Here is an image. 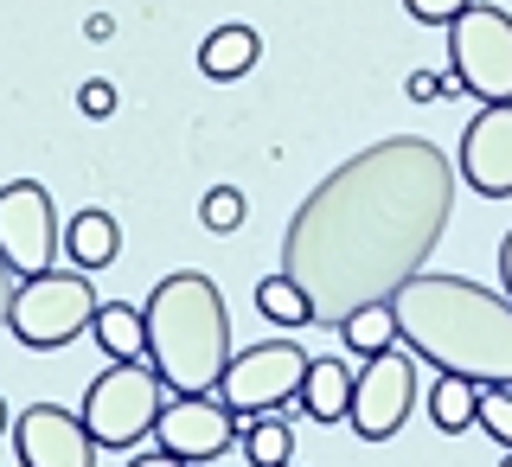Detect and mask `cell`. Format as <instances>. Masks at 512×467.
<instances>
[{
  "mask_svg": "<svg viewBox=\"0 0 512 467\" xmlns=\"http://www.w3.org/2000/svg\"><path fill=\"white\" fill-rule=\"evenodd\" d=\"M455 212V160L423 135H391L340 160L282 231V276L308 295L314 327L340 333L391 301L436 256Z\"/></svg>",
  "mask_w": 512,
  "mask_h": 467,
  "instance_id": "obj_1",
  "label": "cell"
},
{
  "mask_svg": "<svg viewBox=\"0 0 512 467\" xmlns=\"http://www.w3.org/2000/svg\"><path fill=\"white\" fill-rule=\"evenodd\" d=\"M397 333L423 365L455 372L468 384H506L512 391V301L468 276H410L391 295Z\"/></svg>",
  "mask_w": 512,
  "mask_h": 467,
  "instance_id": "obj_2",
  "label": "cell"
},
{
  "mask_svg": "<svg viewBox=\"0 0 512 467\" xmlns=\"http://www.w3.org/2000/svg\"><path fill=\"white\" fill-rule=\"evenodd\" d=\"M141 314H148V359L160 384L173 397L218 391L224 365H231V308H224L218 282L199 269H173L154 282Z\"/></svg>",
  "mask_w": 512,
  "mask_h": 467,
  "instance_id": "obj_3",
  "label": "cell"
},
{
  "mask_svg": "<svg viewBox=\"0 0 512 467\" xmlns=\"http://www.w3.org/2000/svg\"><path fill=\"white\" fill-rule=\"evenodd\" d=\"M160 410H167V384L148 359H116L84 391V429L96 448H135L141 436H154Z\"/></svg>",
  "mask_w": 512,
  "mask_h": 467,
  "instance_id": "obj_4",
  "label": "cell"
},
{
  "mask_svg": "<svg viewBox=\"0 0 512 467\" xmlns=\"http://www.w3.org/2000/svg\"><path fill=\"white\" fill-rule=\"evenodd\" d=\"M96 314H103V301H96V288L84 276L45 269V276L20 282L13 314H7V333L20 346H32V352H58V346L84 340V333H96Z\"/></svg>",
  "mask_w": 512,
  "mask_h": 467,
  "instance_id": "obj_5",
  "label": "cell"
},
{
  "mask_svg": "<svg viewBox=\"0 0 512 467\" xmlns=\"http://www.w3.org/2000/svg\"><path fill=\"white\" fill-rule=\"evenodd\" d=\"M308 352L288 340H263L250 352H231L218 378V397L231 404L237 423H256V416H282L288 404H301V384H308Z\"/></svg>",
  "mask_w": 512,
  "mask_h": 467,
  "instance_id": "obj_6",
  "label": "cell"
},
{
  "mask_svg": "<svg viewBox=\"0 0 512 467\" xmlns=\"http://www.w3.org/2000/svg\"><path fill=\"white\" fill-rule=\"evenodd\" d=\"M448 77L474 103H512V13L506 7H474L448 26Z\"/></svg>",
  "mask_w": 512,
  "mask_h": 467,
  "instance_id": "obj_7",
  "label": "cell"
},
{
  "mask_svg": "<svg viewBox=\"0 0 512 467\" xmlns=\"http://www.w3.org/2000/svg\"><path fill=\"white\" fill-rule=\"evenodd\" d=\"M64 244V224H58V205L39 180H13L0 186V256L26 276H45L52 256Z\"/></svg>",
  "mask_w": 512,
  "mask_h": 467,
  "instance_id": "obj_8",
  "label": "cell"
},
{
  "mask_svg": "<svg viewBox=\"0 0 512 467\" xmlns=\"http://www.w3.org/2000/svg\"><path fill=\"white\" fill-rule=\"evenodd\" d=\"M410 404H416V352L391 346V352H378V359H365L346 423L359 429L365 442H391L397 429L410 423Z\"/></svg>",
  "mask_w": 512,
  "mask_h": 467,
  "instance_id": "obj_9",
  "label": "cell"
},
{
  "mask_svg": "<svg viewBox=\"0 0 512 467\" xmlns=\"http://www.w3.org/2000/svg\"><path fill=\"white\" fill-rule=\"evenodd\" d=\"M237 442H244L237 436V416L218 391L167 397V410H160V423H154V448H167L173 461H218V455H231Z\"/></svg>",
  "mask_w": 512,
  "mask_h": 467,
  "instance_id": "obj_10",
  "label": "cell"
},
{
  "mask_svg": "<svg viewBox=\"0 0 512 467\" xmlns=\"http://www.w3.org/2000/svg\"><path fill=\"white\" fill-rule=\"evenodd\" d=\"M13 448H20V467H96V436L84 429V416H71L58 404L20 410Z\"/></svg>",
  "mask_w": 512,
  "mask_h": 467,
  "instance_id": "obj_11",
  "label": "cell"
},
{
  "mask_svg": "<svg viewBox=\"0 0 512 467\" xmlns=\"http://www.w3.org/2000/svg\"><path fill=\"white\" fill-rule=\"evenodd\" d=\"M461 180L480 199H512V103H480L461 128Z\"/></svg>",
  "mask_w": 512,
  "mask_h": 467,
  "instance_id": "obj_12",
  "label": "cell"
},
{
  "mask_svg": "<svg viewBox=\"0 0 512 467\" xmlns=\"http://www.w3.org/2000/svg\"><path fill=\"white\" fill-rule=\"evenodd\" d=\"M352 391H359V372L346 359H314L308 365V384H301V410L314 423H346L352 416Z\"/></svg>",
  "mask_w": 512,
  "mask_h": 467,
  "instance_id": "obj_13",
  "label": "cell"
},
{
  "mask_svg": "<svg viewBox=\"0 0 512 467\" xmlns=\"http://www.w3.org/2000/svg\"><path fill=\"white\" fill-rule=\"evenodd\" d=\"M256 58H263L256 26H218V32H205V45H199V71L212 77V84H231V77L256 71Z\"/></svg>",
  "mask_w": 512,
  "mask_h": 467,
  "instance_id": "obj_14",
  "label": "cell"
},
{
  "mask_svg": "<svg viewBox=\"0 0 512 467\" xmlns=\"http://www.w3.org/2000/svg\"><path fill=\"white\" fill-rule=\"evenodd\" d=\"M64 256H71L77 269H109L122 256V231H116V218L109 212H77L71 224H64Z\"/></svg>",
  "mask_w": 512,
  "mask_h": 467,
  "instance_id": "obj_15",
  "label": "cell"
},
{
  "mask_svg": "<svg viewBox=\"0 0 512 467\" xmlns=\"http://www.w3.org/2000/svg\"><path fill=\"white\" fill-rule=\"evenodd\" d=\"M96 340L109 359H148V314L128 308V301H103L96 314Z\"/></svg>",
  "mask_w": 512,
  "mask_h": 467,
  "instance_id": "obj_16",
  "label": "cell"
},
{
  "mask_svg": "<svg viewBox=\"0 0 512 467\" xmlns=\"http://www.w3.org/2000/svg\"><path fill=\"white\" fill-rule=\"evenodd\" d=\"M429 416H436L442 436H461V429H480V384L442 372L436 391H429Z\"/></svg>",
  "mask_w": 512,
  "mask_h": 467,
  "instance_id": "obj_17",
  "label": "cell"
},
{
  "mask_svg": "<svg viewBox=\"0 0 512 467\" xmlns=\"http://www.w3.org/2000/svg\"><path fill=\"white\" fill-rule=\"evenodd\" d=\"M340 340L359 352V359H378V352L404 346V333H397V308H391V301H378V308H359V314L340 327Z\"/></svg>",
  "mask_w": 512,
  "mask_h": 467,
  "instance_id": "obj_18",
  "label": "cell"
},
{
  "mask_svg": "<svg viewBox=\"0 0 512 467\" xmlns=\"http://www.w3.org/2000/svg\"><path fill=\"white\" fill-rule=\"evenodd\" d=\"M256 314H269L276 327H314L308 295H301L288 276H263V282H256Z\"/></svg>",
  "mask_w": 512,
  "mask_h": 467,
  "instance_id": "obj_19",
  "label": "cell"
},
{
  "mask_svg": "<svg viewBox=\"0 0 512 467\" xmlns=\"http://www.w3.org/2000/svg\"><path fill=\"white\" fill-rule=\"evenodd\" d=\"M244 461H256V467L295 461V436H288L282 416H256V423H244Z\"/></svg>",
  "mask_w": 512,
  "mask_h": 467,
  "instance_id": "obj_20",
  "label": "cell"
},
{
  "mask_svg": "<svg viewBox=\"0 0 512 467\" xmlns=\"http://www.w3.org/2000/svg\"><path fill=\"white\" fill-rule=\"evenodd\" d=\"M199 218H205V231H237V224H244V192H237V186H212L199 199Z\"/></svg>",
  "mask_w": 512,
  "mask_h": 467,
  "instance_id": "obj_21",
  "label": "cell"
},
{
  "mask_svg": "<svg viewBox=\"0 0 512 467\" xmlns=\"http://www.w3.org/2000/svg\"><path fill=\"white\" fill-rule=\"evenodd\" d=\"M480 429L500 448H512V391L506 384H487V391H480Z\"/></svg>",
  "mask_w": 512,
  "mask_h": 467,
  "instance_id": "obj_22",
  "label": "cell"
},
{
  "mask_svg": "<svg viewBox=\"0 0 512 467\" xmlns=\"http://www.w3.org/2000/svg\"><path fill=\"white\" fill-rule=\"evenodd\" d=\"M404 7H410V20H423V26H455L474 0H404Z\"/></svg>",
  "mask_w": 512,
  "mask_h": 467,
  "instance_id": "obj_23",
  "label": "cell"
},
{
  "mask_svg": "<svg viewBox=\"0 0 512 467\" xmlns=\"http://www.w3.org/2000/svg\"><path fill=\"white\" fill-rule=\"evenodd\" d=\"M77 109H84L90 122H103V116H116V84H103V77H90L84 90H77Z\"/></svg>",
  "mask_w": 512,
  "mask_h": 467,
  "instance_id": "obj_24",
  "label": "cell"
},
{
  "mask_svg": "<svg viewBox=\"0 0 512 467\" xmlns=\"http://www.w3.org/2000/svg\"><path fill=\"white\" fill-rule=\"evenodd\" d=\"M13 295H20V269L0 256V327H7V314H13Z\"/></svg>",
  "mask_w": 512,
  "mask_h": 467,
  "instance_id": "obj_25",
  "label": "cell"
},
{
  "mask_svg": "<svg viewBox=\"0 0 512 467\" xmlns=\"http://www.w3.org/2000/svg\"><path fill=\"white\" fill-rule=\"evenodd\" d=\"M416 103H436V96L448 90V77H429V71H410V84H404Z\"/></svg>",
  "mask_w": 512,
  "mask_h": 467,
  "instance_id": "obj_26",
  "label": "cell"
},
{
  "mask_svg": "<svg viewBox=\"0 0 512 467\" xmlns=\"http://www.w3.org/2000/svg\"><path fill=\"white\" fill-rule=\"evenodd\" d=\"M122 467H192V461H173L167 448H154V455H135V461H122Z\"/></svg>",
  "mask_w": 512,
  "mask_h": 467,
  "instance_id": "obj_27",
  "label": "cell"
},
{
  "mask_svg": "<svg viewBox=\"0 0 512 467\" xmlns=\"http://www.w3.org/2000/svg\"><path fill=\"white\" fill-rule=\"evenodd\" d=\"M500 288H506V301H512V231L500 237Z\"/></svg>",
  "mask_w": 512,
  "mask_h": 467,
  "instance_id": "obj_28",
  "label": "cell"
},
{
  "mask_svg": "<svg viewBox=\"0 0 512 467\" xmlns=\"http://www.w3.org/2000/svg\"><path fill=\"white\" fill-rule=\"evenodd\" d=\"M84 32H90V39H109V32H116V20H109V13H90Z\"/></svg>",
  "mask_w": 512,
  "mask_h": 467,
  "instance_id": "obj_29",
  "label": "cell"
},
{
  "mask_svg": "<svg viewBox=\"0 0 512 467\" xmlns=\"http://www.w3.org/2000/svg\"><path fill=\"white\" fill-rule=\"evenodd\" d=\"M0 429H7V397H0Z\"/></svg>",
  "mask_w": 512,
  "mask_h": 467,
  "instance_id": "obj_30",
  "label": "cell"
},
{
  "mask_svg": "<svg viewBox=\"0 0 512 467\" xmlns=\"http://www.w3.org/2000/svg\"><path fill=\"white\" fill-rule=\"evenodd\" d=\"M500 467H512V448H506V461H500Z\"/></svg>",
  "mask_w": 512,
  "mask_h": 467,
  "instance_id": "obj_31",
  "label": "cell"
},
{
  "mask_svg": "<svg viewBox=\"0 0 512 467\" xmlns=\"http://www.w3.org/2000/svg\"><path fill=\"white\" fill-rule=\"evenodd\" d=\"M282 467H295V461H282Z\"/></svg>",
  "mask_w": 512,
  "mask_h": 467,
  "instance_id": "obj_32",
  "label": "cell"
}]
</instances>
